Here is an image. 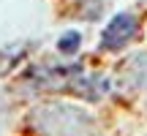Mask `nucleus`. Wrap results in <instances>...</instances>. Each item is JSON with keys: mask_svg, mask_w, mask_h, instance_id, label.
Listing matches in <instances>:
<instances>
[{"mask_svg": "<svg viewBox=\"0 0 147 136\" xmlns=\"http://www.w3.org/2000/svg\"><path fill=\"white\" fill-rule=\"evenodd\" d=\"M79 44H82V36L71 30V33H65V36L57 41V49H60L63 55H74V52L79 49Z\"/></svg>", "mask_w": 147, "mask_h": 136, "instance_id": "obj_2", "label": "nucleus"}, {"mask_svg": "<svg viewBox=\"0 0 147 136\" xmlns=\"http://www.w3.org/2000/svg\"><path fill=\"white\" fill-rule=\"evenodd\" d=\"M139 33V19L131 14V11H123V14H115L109 19V25L101 33V49H109V52H117V49L128 46L131 38Z\"/></svg>", "mask_w": 147, "mask_h": 136, "instance_id": "obj_1", "label": "nucleus"}]
</instances>
